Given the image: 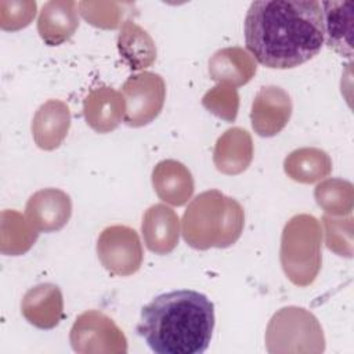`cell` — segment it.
Segmentation results:
<instances>
[{
  "mask_svg": "<svg viewBox=\"0 0 354 354\" xmlns=\"http://www.w3.org/2000/svg\"><path fill=\"white\" fill-rule=\"evenodd\" d=\"M245 44L253 59L271 69H289L314 58L325 41L317 0H257L245 17Z\"/></svg>",
  "mask_w": 354,
  "mask_h": 354,
  "instance_id": "1",
  "label": "cell"
},
{
  "mask_svg": "<svg viewBox=\"0 0 354 354\" xmlns=\"http://www.w3.org/2000/svg\"><path fill=\"white\" fill-rule=\"evenodd\" d=\"M214 329V306L196 290L162 293L142 307L137 333L156 354H202Z\"/></svg>",
  "mask_w": 354,
  "mask_h": 354,
  "instance_id": "2",
  "label": "cell"
},
{
  "mask_svg": "<svg viewBox=\"0 0 354 354\" xmlns=\"http://www.w3.org/2000/svg\"><path fill=\"white\" fill-rule=\"evenodd\" d=\"M243 223L245 213L236 199L209 189L188 205L181 220V234L194 249H224L239 239Z\"/></svg>",
  "mask_w": 354,
  "mask_h": 354,
  "instance_id": "3",
  "label": "cell"
},
{
  "mask_svg": "<svg viewBox=\"0 0 354 354\" xmlns=\"http://www.w3.org/2000/svg\"><path fill=\"white\" fill-rule=\"evenodd\" d=\"M321 224L314 216L296 214L283 227L281 264L286 277L297 286L311 285L321 268Z\"/></svg>",
  "mask_w": 354,
  "mask_h": 354,
  "instance_id": "4",
  "label": "cell"
},
{
  "mask_svg": "<svg viewBox=\"0 0 354 354\" xmlns=\"http://www.w3.org/2000/svg\"><path fill=\"white\" fill-rule=\"evenodd\" d=\"M268 351H324L325 337L318 319L306 308L283 307L277 311L266 332Z\"/></svg>",
  "mask_w": 354,
  "mask_h": 354,
  "instance_id": "5",
  "label": "cell"
},
{
  "mask_svg": "<svg viewBox=\"0 0 354 354\" xmlns=\"http://www.w3.org/2000/svg\"><path fill=\"white\" fill-rule=\"evenodd\" d=\"M126 102L123 122L130 127L151 123L162 111L166 98V84L155 72H140L127 77L122 86Z\"/></svg>",
  "mask_w": 354,
  "mask_h": 354,
  "instance_id": "6",
  "label": "cell"
},
{
  "mask_svg": "<svg viewBox=\"0 0 354 354\" xmlns=\"http://www.w3.org/2000/svg\"><path fill=\"white\" fill-rule=\"evenodd\" d=\"M97 254L111 274L129 277L142 264V245L137 231L127 225H109L97 239Z\"/></svg>",
  "mask_w": 354,
  "mask_h": 354,
  "instance_id": "7",
  "label": "cell"
},
{
  "mask_svg": "<svg viewBox=\"0 0 354 354\" xmlns=\"http://www.w3.org/2000/svg\"><path fill=\"white\" fill-rule=\"evenodd\" d=\"M76 353H126L127 340L118 325L104 313L88 310L80 314L71 329Z\"/></svg>",
  "mask_w": 354,
  "mask_h": 354,
  "instance_id": "8",
  "label": "cell"
},
{
  "mask_svg": "<svg viewBox=\"0 0 354 354\" xmlns=\"http://www.w3.org/2000/svg\"><path fill=\"white\" fill-rule=\"evenodd\" d=\"M292 116V100L278 86H264L256 94L250 120L253 130L260 137H272L283 130Z\"/></svg>",
  "mask_w": 354,
  "mask_h": 354,
  "instance_id": "9",
  "label": "cell"
},
{
  "mask_svg": "<svg viewBox=\"0 0 354 354\" xmlns=\"http://www.w3.org/2000/svg\"><path fill=\"white\" fill-rule=\"evenodd\" d=\"M71 216V196L58 188H44L35 192L25 207V217L37 232L59 231L66 225Z\"/></svg>",
  "mask_w": 354,
  "mask_h": 354,
  "instance_id": "10",
  "label": "cell"
},
{
  "mask_svg": "<svg viewBox=\"0 0 354 354\" xmlns=\"http://www.w3.org/2000/svg\"><path fill=\"white\" fill-rule=\"evenodd\" d=\"M141 232L144 243L151 252L156 254H169L178 243V216L167 205H152L142 216Z\"/></svg>",
  "mask_w": 354,
  "mask_h": 354,
  "instance_id": "11",
  "label": "cell"
},
{
  "mask_svg": "<svg viewBox=\"0 0 354 354\" xmlns=\"http://www.w3.org/2000/svg\"><path fill=\"white\" fill-rule=\"evenodd\" d=\"M25 319L40 329L57 326L64 317L61 289L54 283H40L30 288L21 303Z\"/></svg>",
  "mask_w": 354,
  "mask_h": 354,
  "instance_id": "12",
  "label": "cell"
},
{
  "mask_svg": "<svg viewBox=\"0 0 354 354\" xmlns=\"http://www.w3.org/2000/svg\"><path fill=\"white\" fill-rule=\"evenodd\" d=\"M126 102L122 93L112 87L93 88L83 101V113L87 124L97 133H109L123 120Z\"/></svg>",
  "mask_w": 354,
  "mask_h": 354,
  "instance_id": "13",
  "label": "cell"
},
{
  "mask_svg": "<svg viewBox=\"0 0 354 354\" xmlns=\"http://www.w3.org/2000/svg\"><path fill=\"white\" fill-rule=\"evenodd\" d=\"M321 8L325 30L324 43L342 57L351 58L354 36V1H322Z\"/></svg>",
  "mask_w": 354,
  "mask_h": 354,
  "instance_id": "14",
  "label": "cell"
},
{
  "mask_svg": "<svg viewBox=\"0 0 354 354\" xmlns=\"http://www.w3.org/2000/svg\"><path fill=\"white\" fill-rule=\"evenodd\" d=\"M71 126L69 106L59 100H48L39 106L32 122V134L36 145L44 151L58 148Z\"/></svg>",
  "mask_w": 354,
  "mask_h": 354,
  "instance_id": "15",
  "label": "cell"
},
{
  "mask_svg": "<svg viewBox=\"0 0 354 354\" xmlns=\"http://www.w3.org/2000/svg\"><path fill=\"white\" fill-rule=\"evenodd\" d=\"M77 28V3L72 0H51L43 4L37 18V32L46 44H62L73 36Z\"/></svg>",
  "mask_w": 354,
  "mask_h": 354,
  "instance_id": "16",
  "label": "cell"
},
{
  "mask_svg": "<svg viewBox=\"0 0 354 354\" xmlns=\"http://www.w3.org/2000/svg\"><path fill=\"white\" fill-rule=\"evenodd\" d=\"M253 159V141L245 129L232 127L223 133L213 151V162L218 171L230 176L245 171Z\"/></svg>",
  "mask_w": 354,
  "mask_h": 354,
  "instance_id": "17",
  "label": "cell"
},
{
  "mask_svg": "<svg viewBox=\"0 0 354 354\" xmlns=\"http://www.w3.org/2000/svg\"><path fill=\"white\" fill-rule=\"evenodd\" d=\"M152 185L156 195L173 206H183L194 194V178L181 162L166 159L152 170Z\"/></svg>",
  "mask_w": 354,
  "mask_h": 354,
  "instance_id": "18",
  "label": "cell"
},
{
  "mask_svg": "<svg viewBox=\"0 0 354 354\" xmlns=\"http://www.w3.org/2000/svg\"><path fill=\"white\" fill-rule=\"evenodd\" d=\"M253 57L241 47H225L217 50L209 59V75L217 83L234 87L246 84L256 73Z\"/></svg>",
  "mask_w": 354,
  "mask_h": 354,
  "instance_id": "19",
  "label": "cell"
},
{
  "mask_svg": "<svg viewBox=\"0 0 354 354\" xmlns=\"http://www.w3.org/2000/svg\"><path fill=\"white\" fill-rule=\"evenodd\" d=\"M118 51L131 71L151 66L156 58V47L149 33L138 24L127 19L122 24L118 36Z\"/></svg>",
  "mask_w": 354,
  "mask_h": 354,
  "instance_id": "20",
  "label": "cell"
},
{
  "mask_svg": "<svg viewBox=\"0 0 354 354\" xmlns=\"http://www.w3.org/2000/svg\"><path fill=\"white\" fill-rule=\"evenodd\" d=\"M283 170L297 183L313 184L330 174L332 160L325 151L306 147L295 149L285 158Z\"/></svg>",
  "mask_w": 354,
  "mask_h": 354,
  "instance_id": "21",
  "label": "cell"
},
{
  "mask_svg": "<svg viewBox=\"0 0 354 354\" xmlns=\"http://www.w3.org/2000/svg\"><path fill=\"white\" fill-rule=\"evenodd\" d=\"M37 235L39 232L21 213L15 210L1 213V252L4 254L18 256L28 252Z\"/></svg>",
  "mask_w": 354,
  "mask_h": 354,
  "instance_id": "22",
  "label": "cell"
},
{
  "mask_svg": "<svg viewBox=\"0 0 354 354\" xmlns=\"http://www.w3.org/2000/svg\"><path fill=\"white\" fill-rule=\"evenodd\" d=\"M314 196L318 206H321L329 216L351 214L354 189L350 181L328 178L315 187Z\"/></svg>",
  "mask_w": 354,
  "mask_h": 354,
  "instance_id": "23",
  "label": "cell"
},
{
  "mask_svg": "<svg viewBox=\"0 0 354 354\" xmlns=\"http://www.w3.org/2000/svg\"><path fill=\"white\" fill-rule=\"evenodd\" d=\"M202 105L217 118L234 122L239 108L236 87L227 83H218L203 95Z\"/></svg>",
  "mask_w": 354,
  "mask_h": 354,
  "instance_id": "24",
  "label": "cell"
},
{
  "mask_svg": "<svg viewBox=\"0 0 354 354\" xmlns=\"http://www.w3.org/2000/svg\"><path fill=\"white\" fill-rule=\"evenodd\" d=\"M322 224L326 248L339 256L350 259L353 256V217L348 214L347 218H335L325 214Z\"/></svg>",
  "mask_w": 354,
  "mask_h": 354,
  "instance_id": "25",
  "label": "cell"
},
{
  "mask_svg": "<svg viewBox=\"0 0 354 354\" xmlns=\"http://www.w3.org/2000/svg\"><path fill=\"white\" fill-rule=\"evenodd\" d=\"M130 4L123 3H98V1H80L77 3L79 12L91 25L102 29H115L122 22L124 7Z\"/></svg>",
  "mask_w": 354,
  "mask_h": 354,
  "instance_id": "26",
  "label": "cell"
},
{
  "mask_svg": "<svg viewBox=\"0 0 354 354\" xmlns=\"http://www.w3.org/2000/svg\"><path fill=\"white\" fill-rule=\"evenodd\" d=\"M36 15V1H0V26L18 30L28 26Z\"/></svg>",
  "mask_w": 354,
  "mask_h": 354,
  "instance_id": "27",
  "label": "cell"
}]
</instances>
